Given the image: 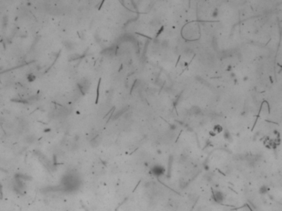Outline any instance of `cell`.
Instances as JSON below:
<instances>
[{
  "mask_svg": "<svg viewBox=\"0 0 282 211\" xmlns=\"http://www.w3.org/2000/svg\"><path fill=\"white\" fill-rule=\"evenodd\" d=\"M35 140H36V136L34 134H28L25 137V142L27 144H32L35 142Z\"/></svg>",
  "mask_w": 282,
  "mask_h": 211,
  "instance_id": "obj_3",
  "label": "cell"
},
{
  "mask_svg": "<svg viewBox=\"0 0 282 211\" xmlns=\"http://www.w3.org/2000/svg\"><path fill=\"white\" fill-rule=\"evenodd\" d=\"M152 172H153V174L155 175V176H161V175L163 174V172H164V169L160 166H155V167H154V168L152 169Z\"/></svg>",
  "mask_w": 282,
  "mask_h": 211,
  "instance_id": "obj_2",
  "label": "cell"
},
{
  "mask_svg": "<svg viewBox=\"0 0 282 211\" xmlns=\"http://www.w3.org/2000/svg\"><path fill=\"white\" fill-rule=\"evenodd\" d=\"M213 199L218 204H221L224 201V195L221 191H214L213 192Z\"/></svg>",
  "mask_w": 282,
  "mask_h": 211,
  "instance_id": "obj_1",
  "label": "cell"
},
{
  "mask_svg": "<svg viewBox=\"0 0 282 211\" xmlns=\"http://www.w3.org/2000/svg\"><path fill=\"white\" fill-rule=\"evenodd\" d=\"M26 79H27L28 82H30V83L34 82V81L36 80V76H35L33 74H30L27 75V77H26Z\"/></svg>",
  "mask_w": 282,
  "mask_h": 211,
  "instance_id": "obj_5",
  "label": "cell"
},
{
  "mask_svg": "<svg viewBox=\"0 0 282 211\" xmlns=\"http://www.w3.org/2000/svg\"><path fill=\"white\" fill-rule=\"evenodd\" d=\"M268 191H269V187H268L267 186H266V185H263L259 189V193L262 194V195H265V194L267 193Z\"/></svg>",
  "mask_w": 282,
  "mask_h": 211,
  "instance_id": "obj_4",
  "label": "cell"
}]
</instances>
